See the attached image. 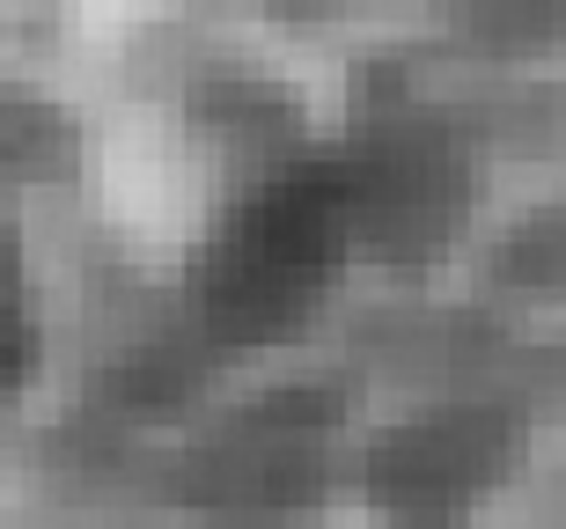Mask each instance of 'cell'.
<instances>
[{"label": "cell", "mask_w": 566, "mask_h": 529, "mask_svg": "<svg viewBox=\"0 0 566 529\" xmlns=\"http://www.w3.org/2000/svg\"><path fill=\"white\" fill-rule=\"evenodd\" d=\"M501 464V434L485 420H427L398 426L376 448V500L398 522H441V515L471 508Z\"/></svg>", "instance_id": "2"}, {"label": "cell", "mask_w": 566, "mask_h": 529, "mask_svg": "<svg viewBox=\"0 0 566 529\" xmlns=\"http://www.w3.org/2000/svg\"><path fill=\"white\" fill-rule=\"evenodd\" d=\"M360 235L354 170L346 162H294L265 177L199 251V317L213 339H280L310 317L338 279Z\"/></svg>", "instance_id": "1"}]
</instances>
